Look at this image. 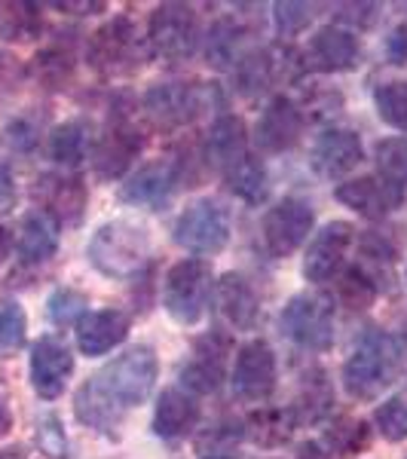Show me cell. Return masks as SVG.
<instances>
[{
	"mask_svg": "<svg viewBox=\"0 0 407 459\" xmlns=\"http://www.w3.org/2000/svg\"><path fill=\"white\" fill-rule=\"evenodd\" d=\"M157 352L151 346H132L110 365L89 377L74 395L77 420L95 432L114 435L132 407L144 404L157 383Z\"/></svg>",
	"mask_w": 407,
	"mask_h": 459,
	"instance_id": "1",
	"label": "cell"
},
{
	"mask_svg": "<svg viewBox=\"0 0 407 459\" xmlns=\"http://www.w3.org/2000/svg\"><path fill=\"white\" fill-rule=\"evenodd\" d=\"M402 368V343L380 328H368L355 340V350L343 365V389L355 402H374L395 380Z\"/></svg>",
	"mask_w": 407,
	"mask_h": 459,
	"instance_id": "2",
	"label": "cell"
},
{
	"mask_svg": "<svg viewBox=\"0 0 407 459\" xmlns=\"http://www.w3.org/2000/svg\"><path fill=\"white\" fill-rule=\"evenodd\" d=\"M89 264L108 279H132L151 261V233L135 221H108L86 246Z\"/></svg>",
	"mask_w": 407,
	"mask_h": 459,
	"instance_id": "3",
	"label": "cell"
},
{
	"mask_svg": "<svg viewBox=\"0 0 407 459\" xmlns=\"http://www.w3.org/2000/svg\"><path fill=\"white\" fill-rule=\"evenodd\" d=\"M279 328L300 350H331V343H334V300L322 298V294H294L279 316Z\"/></svg>",
	"mask_w": 407,
	"mask_h": 459,
	"instance_id": "4",
	"label": "cell"
},
{
	"mask_svg": "<svg viewBox=\"0 0 407 459\" xmlns=\"http://www.w3.org/2000/svg\"><path fill=\"white\" fill-rule=\"evenodd\" d=\"M212 298V266L196 257L178 261L162 282V307L178 325H196Z\"/></svg>",
	"mask_w": 407,
	"mask_h": 459,
	"instance_id": "5",
	"label": "cell"
},
{
	"mask_svg": "<svg viewBox=\"0 0 407 459\" xmlns=\"http://www.w3.org/2000/svg\"><path fill=\"white\" fill-rule=\"evenodd\" d=\"M142 43H138L135 25L132 19L117 16L105 22L92 37H89L86 58L101 77H120V74H132L142 65Z\"/></svg>",
	"mask_w": 407,
	"mask_h": 459,
	"instance_id": "6",
	"label": "cell"
},
{
	"mask_svg": "<svg viewBox=\"0 0 407 459\" xmlns=\"http://www.w3.org/2000/svg\"><path fill=\"white\" fill-rule=\"evenodd\" d=\"M199 40V19L196 10L187 4H162L151 13L147 22V43L151 49L162 58H172V62H184L196 53Z\"/></svg>",
	"mask_w": 407,
	"mask_h": 459,
	"instance_id": "7",
	"label": "cell"
},
{
	"mask_svg": "<svg viewBox=\"0 0 407 459\" xmlns=\"http://www.w3.org/2000/svg\"><path fill=\"white\" fill-rule=\"evenodd\" d=\"M175 242L194 255H218L230 242V214L214 199H196L175 221Z\"/></svg>",
	"mask_w": 407,
	"mask_h": 459,
	"instance_id": "8",
	"label": "cell"
},
{
	"mask_svg": "<svg viewBox=\"0 0 407 459\" xmlns=\"http://www.w3.org/2000/svg\"><path fill=\"white\" fill-rule=\"evenodd\" d=\"M214 101V89L205 83H157L144 92V114L160 129H178L194 123Z\"/></svg>",
	"mask_w": 407,
	"mask_h": 459,
	"instance_id": "9",
	"label": "cell"
},
{
	"mask_svg": "<svg viewBox=\"0 0 407 459\" xmlns=\"http://www.w3.org/2000/svg\"><path fill=\"white\" fill-rule=\"evenodd\" d=\"M316 214L313 205L303 203L298 196H288L282 203H276L270 212L264 214V246L273 257H288L294 255L307 236L313 233Z\"/></svg>",
	"mask_w": 407,
	"mask_h": 459,
	"instance_id": "10",
	"label": "cell"
},
{
	"mask_svg": "<svg viewBox=\"0 0 407 459\" xmlns=\"http://www.w3.org/2000/svg\"><path fill=\"white\" fill-rule=\"evenodd\" d=\"M233 392L248 404H264L276 392V352L266 340H248L236 355Z\"/></svg>",
	"mask_w": 407,
	"mask_h": 459,
	"instance_id": "11",
	"label": "cell"
},
{
	"mask_svg": "<svg viewBox=\"0 0 407 459\" xmlns=\"http://www.w3.org/2000/svg\"><path fill=\"white\" fill-rule=\"evenodd\" d=\"M34 199L40 203V212H47L56 224H80L89 203L86 184L74 175H40L34 184Z\"/></svg>",
	"mask_w": 407,
	"mask_h": 459,
	"instance_id": "12",
	"label": "cell"
},
{
	"mask_svg": "<svg viewBox=\"0 0 407 459\" xmlns=\"http://www.w3.org/2000/svg\"><path fill=\"white\" fill-rule=\"evenodd\" d=\"M74 374V355L58 337H40L31 346V386L40 398L53 402L65 392Z\"/></svg>",
	"mask_w": 407,
	"mask_h": 459,
	"instance_id": "13",
	"label": "cell"
},
{
	"mask_svg": "<svg viewBox=\"0 0 407 459\" xmlns=\"http://www.w3.org/2000/svg\"><path fill=\"white\" fill-rule=\"evenodd\" d=\"M352 246V224L346 221H331L313 236L303 257V276L307 282H328L340 273L346 257V248Z\"/></svg>",
	"mask_w": 407,
	"mask_h": 459,
	"instance_id": "14",
	"label": "cell"
},
{
	"mask_svg": "<svg viewBox=\"0 0 407 459\" xmlns=\"http://www.w3.org/2000/svg\"><path fill=\"white\" fill-rule=\"evenodd\" d=\"M303 135V114L288 95H276L264 108L261 120L255 129V142L264 153H282L291 151Z\"/></svg>",
	"mask_w": 407,
	"mask_h": 459,
	"instance_id": "15",
	"label": "cell"
},
{
	"mask_svg": "<svg viewBox=\"0 0 407 459\" xmlns=\"http://www.w3.org/2000/svg\"><path fill=\"white\" fill-rule=\"evenodd\" d=\"M178 175H181V162L178 160H172V157L153 160L138 169V172L123 184L120 199L129 205H151V209H157V205H162L169 196H172Z\"/></svg>",
	"mask_w": 407,
	"mask_h": 459,
	"instance_id": "16",
	"label": "cell"
},
{
	"mask_svg": "<svg viewBox=\"0 0 407 459\" xmlns=\"http://www.w3.org/2000/svg\"><path fill=\"white\" fill-rule=\"evenodd\" d=\"M142 147H144V138L138 129H132V126H126V123L110 126L105 135L99 138V144H95V153H92L95 175L105 178V181H114V178L126 175L132 162H135V157L142 153Z\"/></svg>",
	"mask_w": 407,
	"mask_h": 459,
	"instance_id": "17",
	"label": "cell"
},
{
	"mask_svg": "<svg viewBox=\"0 0 407 459\" xmlns=\"http://www.w3.org/2000/svg\"><path fill=\"white\" fill-rule=\"evenodd\" d=\"M224 361H227V337L209 334L194 346V359L181 368L184 392L190 395H209L218 392L224 380Z\"/></svg>",
	"mask_w": 407,
	"mask_h": 459,
	"instance_id": "18",
	"label": "cell"
},
{
	"mask_svg": "<svg viewBox=\"0 0 407 459\" xmlns=\"http://www.w3.org/2000/svg\"><path fill=\"white\" fill-rule=\"evenodd\" d=\"M334 196L340 199L343 205H350L352 212H359L361 218H371V221H380L386 218L392 209H398L404 199V190L392 187L383 178H355V181H346L340 184L334 190Z\"/></svg>",
	"mask_w": 407,
	"mask_h": 459,
	"instance_id": "19",
	"label": "cell"
},
{
	"mask_svg": "<svg viewBox=\"0 0 407 459\" xmlns=\"http://www.w3.org/2000/svg\"><path fill=\"white\" fill-rule=\"evenodd\" d=\"M361 160H365V147L359 132L352 129H328L313 147V169L325 178H343Z\"/></svg>",
	"mask_w": 407,
	"mask_h": 459,
	"instance_id": "20",
	"label": "cell"
},
{
	"mask_svg": "<svg viewBox=\"0 0 407 459\" xmlns=\"http://www.w3.org/2000/svg\"><path fill=\"white\" fill-rule=\"evenodd\" d=\"M248 157V132L246 123L233 114H224L212 123L209 135H205V162L218 172H230Z\"/></svg>",
	"mask_w": 407,
	"mask_h": 459,
	"instance_id": "21",
	"label": "cell"
},
{
	"mask_svg": "<svg viewBox=\"0 0 407 459\" xmlns=\"http://www.w3.org/2000/svg\"><path fill=\"white\" fill-rule=\"evenodd\" d=\"M126 337H129V316L120 309H95L77 322V346L89 359L110 352Z\"/></svg>",
	"mask_w": 407,
	"mask_h": 459,
	"instance_id": "22",
	"label": "cell"
},
{
	"mask_svg": "<svg viewBox=\"0 0 407 459\" xmlns=\"http://www.w3.org/2000/svg\"><path fill=\"white\" fill-rule=\"evenodd\" d=\"M214 303L218 313L233 325L236 331H248L257 322V294L255 288L246 282V276L239 273H227L221 276V282L214 285Z\"/></svg>",
	"mask_w": 407,
	"mask_h": 459,
	"instance_id": "23",
	"label": "cell"
},
{
	"mask_svg": "<svg viewBox=\"0 0 407 459\" xmlns=\"http://www.w3.org/2000/svg\"><path fill=\"white\" fill-rule=\"evenodd\" d=\"M199 423V404L196 395L184 389H166L153 411V432L166 441L184 438L187 432H194Z\"/></svg>",
	"mask_w": 407,
	"mask_h": 459,
	"instance_id": "24",
	"label": "cell"
},
{
	"mask_svg": "<svg viewBox=\"0 0 407 459\" xmlns=\"http://www.w3.org/2000/svg\"><path fill=\"white\" fill-rule=\"evenodd\" d=\"M309 58L322 71H350L359 62V40L350 28L325 25L309 40Z\"/></svg>",
	"mask_w": 407,
	"mask_h": 459,
	"instance_id": "25",
	"label": "cell"
},
{
	"mask_svg": "<svg viewBox=\"0 0 407 459\" xmlns=\"http://www.w3.org/2000/svg\"><path fill=\"white\" fill-rule=\"evenodd\" d=\"M16 248L22 264H47L58 251V224L40 209L28 212L22 218Z\"/></svg>",
	"mask_w": 407,
	"mask_h": 459,
	"instance_id": "26",
	"label": "cell"
},
{
	"mask_svg": "<svg viewBox=\"0 0 407 459\" xmlns=\"http://www.w3.org/2000/svg\"><path fill=\"white\" fill-rule=\"evenodd\" d=\"M248 37V28L242 25L239 19L233 16H224L218 19L212 25L209 37H205V58H209V65L214 68H236V62H239L242 56V43H246Z\"/></svg>",
	"mask_w": 407,
	"mask_h": 459,
	"instance_id": "27",
	"label": "cell"
},
{
	"mask_svg": "<svg viewBox=\"0 0 407 459\" xmlns=\"http://www.w3.org/2000/svg\"><path fill=\"white\" fill-rule=\"evenodd\" d=\"M279 77V56L276 49H251L236 62L233 68V80L236 89L242 95H257L264 89L273 86V80Z\"/></svg>",
	"mask_w": 407,
	"mask_h": 459,
	"instance_id": "28",
	"label": "cell"
},
{
	"mask_svg": "<svg viewBox=\"0 0 407 459\" xmlns=\"http://www.w3.org/2000/svg\"><path fill=\"white\" fill-rule=\"evenodd\" d=\"M294 426H298V420H294L291 407H264L248 417L246 438L255 441L257 447H279L291 438Z\"/></svg>",
	"mask_w": 407,
	"mask_h": 459,
	"instance_id": "29",
	"label": "cell"
},
{
	"mask_svg": "<svg viewBox=\"0 0 407 459\" xmlns=\"http://www.w3.org/2000/svg\"><path fill=\"white\" fill-rule=\"evenodd\" d=\"M89 147V126L83 120H68L56 126L53 135H49V157L62 166H80L86 160Z\"/></svg>",
	"mask_w": 407,
	"mask_h": 459,
	"instance_id": "30",
	"label": "cell"
},
{
	"mask_svg": "<svg viewBox=\"0 0 407 459\" xmlns=\"http://www.w3.org/2000/svg\"><path fill=\"white\" fill-rule=\"evenodd\" d=\"M224 178H227V184H230L233 194L239 199H246V203H251V205L264 203L266 194H270V178H266V169H264V162L255 160V157H246Z\"/></svg>",
	"mask_w": 407,
	"mask_h": 459,
	"instance_id": "31",
	"label": "cell"
},
{
	"mask_svg": "<svg viewBox=\"0 0 407 459\" xmlns=\"http://www.w3.org/2000/svg\"><path fill=\"white\" fill-rule=\"evenodd\" d=\"M377 172L392 187H407V138H383L374 147Z\"/></svg>",
	"mask_w": 407,
	"mask_h": 459,
	"instance_id": "32",
	"label": "cell"
},
{
	"mask_svg": "<svg viewBox=\"0 0 407 459\" xmlns=\"http://www.w3.org/2000/svg\"><path fill=\"white\" fill-rule=\"evenodd\" d=\"M374 108L383 123L392 129L407 132V83L404 80H392V83H380L374 89Z\"/></svg>",
	"mask_w": 407,
	"mask_h": 459,
	"instance_id": "33",
	"label": "cell"
},
{
	"mask_svg": "<svg viewBox=\"0 0 407 459\" xmlns=\"http://www.w3.org/2000/svg\"><path fill=\"white\" fill-rule=\"evenodd\" d=\"M377 294H380V285H377L374 279L361 270V266H350L337 282V298L343 307H350V309L371 307Z\"/></svg>",
	"mask_w": 407,
	"mask_h": 459,
	"instance_id": "34",
	"label": "cell"
},
{
	"mask_svg": "<svg viewBox=\"0 0 407 459\" xmlns=\"http://www.w3.org/2000/svg\"><path fill=\"white\" fill-rule=\"evenodd\" d=\"M239 438H246V423H239V420H221V423L209 426V432L199 435L196 447L203 459H214V456L233 454Z\"/></svg>",
	"mask_w": 407,
	"mask_h": 459,
	"instance_id": "35",
	"label": "cell"
},
{
	"mask_svg": "<svg viewBox=\"0 0 407 459\" xmlns=\"http://www.w3.org/2000/svg\"><path fill=\"white\" fill-rule=\"evenodd\" d=\"M25 331H28L25 309L16 300L0 303V359H10V355H16L25 346Z\"/></svg>",
	"mask_w": 407,
	"mask_h": 459,
	"instance_id": "36",
	"label": "cell"
},
{
	"mask_svg": "<svg viewBox=\"0 0 407 459\" xmlns=\"http://www.w3.org/2000/svg\"><path fill=\"white\" fill-rule=\"evenodd\" d=\"M377 432L386 441H404L407 438V392L386 398L374 413Z\"/></svg>",
	"mask_w": 407,
	"mask_h": 459,
	"instance_id": "37",
	"label": "cell"
},
{
	"mask_svg": "<svg viewBox=\"0 0 407 459\" xmlns=\"http://www.w3.org/2000/svg\"><path fill=\"white\" fill-rule=\"evenodd\" d=\"M6 13H0V31H4L10 40H28V37L37 34V25H40V16H37V6L31 4H10L4 6Z\"/></svg>",
	"mask_w": 407,
	"mask_h": 459,
	"instance_id": "38",
	"label": "cell"
},
{
	"mask_svg": "<svg viewBox=\"0 0 407 459\" xmlns=\"http://www.w3.org/2000/svg\"><path fill=\"white\" fill-rule=\"evenodd\" d=\"M71 71H74V56L68 53V49L49 47L37 56V77H40L43 83H49L53 89L62 86L65 80L71 77Z\"/></svg>",
	"mask_w": 407,
	"mask_h": 459,
	"instance_id": "39",
	"label": "cell"
},
{
	"mask_svg": "<svg viewBox=\"0 0 407 459\" xmlns=\"http://www.w3.org/2000/svg\"><path fill=\"white\" fill-rule=\"evenodd\" d=\"M86 298L80 291H71V288H58V291L49 298V318L56 325H71L80 322L86 313Z\"/></svg>",
	"mask_w": 407,
	"mask_h": 459,
	"instance_id": "40",
	"label": "cell"
},
{
	"mask_svg": "<svg viewBox=\"0 0 407 459\" xmlns=\"http://www.w3.org/2000/svg\"><path fill=\"white\" fill-rule=\"evenodd\" d=\"M273 19H276V31L282 37H294L300 34L303 28L313 22V6L309 4H276L273 6Z\"/></svg>",
	"mask_w": 407,
	"mask_h": 459,
	"instance_id": "41",
	"label": "cell"
},
{
	"mask_svg": "<svg viewBox=\"0 0 407 459\" xmlns=\"http://www.w3.org/2000/svg\"><path fill=\"white\" fill-rule=\"evenodd\" d=\"M37 444L47 456L65 459L68 456V438H65V429L56 417H43L40 429H37Z\"/></svg>",
	"mask_w": 407,
	"mask_h": 459,
	"instance_id": "42",
	"label": "cell"
},
{
	"mask_svg": "<svg viewBox=\"0 0 407 459\" xmlns=\"http://www.w3.org/2000/svg\"><path fill=\"white\" fill-rule=\"evenodd\" d=\"M328 444H331V450H337V454H355V450L368 444V426L346 420L343 426H337L334 432L328 435Z\"/></svg>",
	"mask_w": 407,
	"mask_h": 459,
	"instance_id": "43",
	"label": "cell"
},
{
	"mask_svg": "<svg viewBox=\"0 0 407 459\" xmlns=\"http://www.w3.org/2000/svg\"><path fill=\"white\" fill-rule=\"evenodd\" d=\"M37 135H40V129H37L34 120H28V117H19V120H13L10 126L4 129V142L6 147H13V151H31V147L37 144Z\"/></svg>",
	"mask_w": 407,
	"mask_h": 459,
	"instance_id": "44",
	"label": "cell"
},
{
	"mask_svg": "<svg viewBox=\"0 0 407 459\" xmlns=\"http://www.w3.org/2000/svg\"><path fill=\"white\" fill-rule=\"evenodd\" d=\"M386 58L392 65H404L407 62V22L395 25L386 37Z\"/></svg>",
	"mask_w": 407,
	"mask_h": 459,
	"instance_id": "45",
	"label": "cell"
},
{
	"mask_svg": "<svg viewBox=\"0 0 407 459\" xmlns=\"http://www.w3.org/2000/svg\"><path fill=\"white\" fill-rule=\"evenodd\" d=\"M340 22H350V25H359V28H368L371 25V22L377 19V10H380V6L377 4H350V6H340Z\"/></svg>",
	"mask_w": 407,
	"mask_h": 459,
	"instance_id": "46",
	"label": "cell"
},
{
	"mask_svg": "<svg viewBox=\"0 0 407 459\" xmlns=\"http://www.w3.org/2000/svg\"><path fill=\"white\" fill-rule=\"evenodd\" d=\"M13 205H16V178L6 162H0V212H10Z\"/></svg>",
	"mask_w": 407,
	"mask_h": 459,
	"instance_id": "47",
	"label": "cell"
},
{
	"mask_svg": "<svg viewBox=\"0 0 407 459\" xmlns=\"http://www.w3.org/2000/svg\"><path fill=\"white\" fill-rule=\"evenodd\" d=\"M10 248H13V236H10V230L0 224V266H4L6 257H10Z\"/></svg>",
	"mask_w": 407,
	"mask_h": 459,
	"instance_id": "48",
	"label": "cell"
},
{
	"mask_svg": "<svg viewBox=\"0 0 407 459\" xmlns=\"http://www.w3.org/2000/svg\"><path fill=\"white\" fill-rule=\"evenodd\" d=\"M13 426V417H10V407L4 404V398H0V438H4L6 432H10Z\"/></svg>",
	"mask_w": 407,
	"mask_h": 459,
	"instance_id": "49",
	"label": "cell"
},
{
	"mask_svg": "<svg viewBox=\"0 0 407 459\" xmlns=\"http://www.w3.org/2000/svg\"><path fill=\"white\" fill-rule=\"evenodd\" d=\"M298 459H325V454H322V447L319 444H303L300 447V456Z\"/></svg>",
	"mask_w": 407,
	"mask_h": 459,
	"instance_id": "50",
	"label": "cell"
},
{
	"mask_svg": "<svg viewBox=\"0 0 407 459\" xmlns=\"http://www.w3.org/2000/svg\"><path fill=\"white\" fill-rule=\"evenodd\" d=\"M0 459H28V456L22 447H10V450H0Z\"/></svg>",
	"mask_w": 407,
	"mask_h": 459,
	"instance_id": "51",
	"label": "cell"
},
{
	"mask_svg": "<svg viewBox=\"0 0 407 459\" xmlns=\"http://www.w3.org/2000/svg\"><path fill=\"white\" fill-rule=\"evenodd\" d=\"M214 459H242V456H236V454H227V456H214Z\"/></svg>",
	"mask_w": 407,
	"mask_h": 459,
	"instance_id": "52",
	"label": "cell"
}]
</instances>
